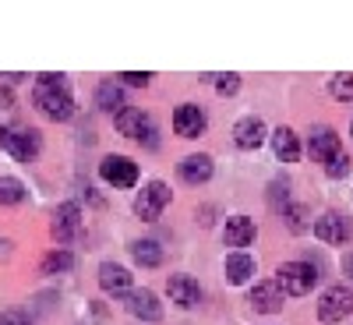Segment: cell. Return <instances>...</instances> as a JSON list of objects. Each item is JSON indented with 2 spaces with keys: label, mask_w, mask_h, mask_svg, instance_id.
Instances as JSON below:
<instances>
[{
  "label": "cell",
  "mask_w": 353,
  "mask_h": 325,
  "mask_svg": "<svg viewBox=\"0 0 353 325\" xmlns=\"http://www.w3.org/2000/svg\"><path fill=\"white\" fill-rule=\"evenodd\" d=\"M113 128H117V135L134 138L138 145H145V149H156V145H159V128H156V121L145 110L124 106L121 113L113 117Z\"/></svg>",
  "instance_id": "6da1fadb"
},
{
  "label": "cell",
  "mask_w": 353,
  "mask_h": 325,
  "mask_svg": "<svg viewBox=\"0 0 353 325\" xmlns=\"http://www.w3.org/2000/svg\"><path fill=\"white\" fill-rule=\"evenodd\" d=\"M276 283L283 290V297H307L318 283V269L311 262H283L276 273Z\"/></svg>",
  "instance_id": "7a4b0ae2"
},
{
  "label": "cell",
  "mask_w": 353,
  "mask_h": 325,
  "mask_svg": "<svg viewBox=\"0 0 353 325\" xmlns=\"http://www.w3.org/2000/svg\"><path fill=\"white\" fill-rule=\"evenodd\" d=\"M170 184L166 181H149L138 195H134V216L145 219V223H156L163 213H166V205H170Z\"/></svg>",
  "instance_id": "3957f363"
},
{
  "label": "cell",
  "mask_w": 353,
  "mask_h": 325,
  "mask_svg": "<svg viewBox=\"0 0 353 325\" xmlns=\"http://www.w3.org/2000/svg\"><path fill=\"white\" fill-rule=\"evenodd\" d=\"M32 99H36V110L43 117H50V121H57V124H64V121L74 117V99H71L68 88H43V85H36Z\"/></svg>",
  "instance_id": "277c9868"
},
{
  "label": "cell",
  "mask_w": 353,
  "mask_h": 325,
  "mask_svg": "<svg viewBox=\"0 0 353 325\" xmlns=\"http://www.w3.org/2000/svg\"><path fill=\"white\" fill-rule=\"evenodd\" d=\"M353 315V290L346 286H329L325 293H321V301H318V322H343Z\"/></svg>",
  "instance_id": "5b68a950"
},
{
  "label": "cell",
  "mask_w": 353,
  "mask_h": 325,
  "mask_svg": "<svg viewBox=\"0 0 353 325\" xmlns=\"http://www.w3.org/2000/svg\"><path fill=\"white\" fill-rule=\"evenodd\" d=\"M0 149L14 156L18 163H32L39 156V138L32 131H14V128H0Z\"/></svg>",
  "instance_id": "8992f818"
},
{
  "label": "cell",
  "mask_w": 353,
  "mask_h": 325,
  "mask_svg": "<svg viewBox=\"0 0 353 325\" xmlns=\"http://www.w3.org/2000/svg\"><path fill=\"white\" fill-rule=\"evenodd\" d=\"M99 177L113 188H134L138 184V163H131L128 156H106L99 163Z\"/></svg>",
  "instance_id": "52a82bcc"
},
{
  "label": "cell",
  "mask_w": 353,
  "mask_h": 325,
  "mask_svg": "<svg viewBox=\"0 0 353 325\" xmlns=\"http://www.w3.org/2000/svg\"><path fill=\"white\" fill-rule=\"evenodd\" d=\"M314 233H318V241H325V244H346L353 237V223L343 213H325V216L314 219Z\"/></svg>",
  "instance_id": "ba28073f"
},
{
  "label": "cell",
  "mask_w": 353,
  "mask_h": 325,
  "mask_svg": "<svg viewBox=\"0 0 353 325\" xmlns=\"http://www.w3.org/2000/svg\"><path fill=\"white\" fill-rule=\"evenodd\" d=\"M307 152H311V159H314L318 166H329V163L343 152L336 131H332V128H314L311 138H307Z\"/></svg>",
  "instance_id": "9c48e42d"
},
{
  "label": "cell",
  "mask_w": 353,
  "mask_h": 325,
  "mask_svg": "<svg viewBox=\"0 0 353 325\" xmlns=\"http://www.w3.org/2000/svg\"><path fill=\"white\" fill-rule=\"evenodd\" d=\"M124 308L141 322H163V304L152 290H131L124 297Z\"/></svg>",
  "instance_id": "30bf717a"
},
{
  "label": "cell",
  "mask_w": 353,
  "mask_h": 325,
  "mask_svg": "<svg viewBox=\"0 0 353 325\" xmlns=\"http://www.w3.org/2000/svg\"><path fill=\"white\" fill-rule=\"evenodd\" d=\"M81 233V209L74 201H64L61 209L53 213V237L61 241V244H68V241H74Z\"/></svg>",
  "instance_id": "8fae6325"
},
{
  "label": "cell",
  "mask_w": 353,
  "mask_h": 325,
  "mask_svg": "<svg viewBox=\"0 0 353 325\" xmlns=\"http://www.w3.org/2000/svg\"><path fill=\"white\" fill-rule=\"evenodd\" d=\"M205 110L194 106V103H184V106H176L173 110V131L181 135V138H198L205 131Z\"/></svg>",
  "instance_id": "7c38bea8"
},
{
  "label": "cell",
  "mask_w": 353,
  "mask_h": 325,
  "mask_svg": "<svg viewBox=\"0 0 353 325\" xmlns=\"http://www.w3.org/2000/svg\"><path fill=\"white\" fill-rule=\"evenodd\" d=\"M99 286H103L106 293H117V297H128V293L134 290V279H131V273L124 269V265L103 262V265H99Z\"/></svg>",
  "instance_id": "4fadbf2b"
},
{
  "label": "cell",
  "mask_w": 353,
  "mask_h": 325,
  "mask_svg": "<svg viewBox=\"0 0 353 325\" xmlns=\"http://www.w3.org/2000/svg\"><path fill=\"white\" fill-rule=\"evenodd\" d=\"M251 308L258 311V315H276V311H283V290H279V283L276 279H261L254 290H251Z\"/></svg>",
  "instance_id": "5bb4252c"
},
{
  "label": "cell",
  "mask_w": 353,
  "mask_h": 325,
  "mask_svg": "<svg viewBox=\"0 0 353 325\" xmlns=\"http://www.w3.org/2000/svg\"><path fill=\"white\" fill-rule=\"evenodd\" d=\"M166 293H170V301L176 308H194L201 301V290H198V279L194 276H170Z\"/></svg>",
  "instance_id": "9a60e30c"
},
{
  "label": "cell",
  "mask_w": 353,
  "mask_h": 325,
  "mask_svg": "<svg viewBox=\"0 0 353 325\" xmlns=\"http://www.w3.org/2000/svg\"><path fill=\"white\" fill-rule=\"evenodd\" d=\"M176 177H181L184 184H205L212 177V156H188L176 163Z\"/></svg>",
  "instance_id": "2e32d148"
},
{
  "label": "cell",
  "mask_w": 353,
  "mask_h": 325,
  "mask_svg": "<svg viewBox=\"0 0 353 325\" xmlns=\"http://www.w3.org/2000/svg\"><path fill=\"white\" fill-rule=\"evenodd\" d=\"M254 219L251 216H233V219H226V230H223V241L230 244V248H237V251H244L251 241H254Z\"/></svg>",
  "instance_id": "e0dca14e"
},
{
  "label": "cell",
  "mask_w": 353,
  "mask_h": 325,
  "mask_svg": "<svg viewBox=\"0 0 353 325\" xmlns=\"http://www.w3.org/2000/svg\"><path fill=\"white\" fill-rule=\"evenodd\" d=\"M265 138H269V131H265V124L258 117H244V121L233 128V141H237L241 149H258Z\"/></svg>",
  "instance_id": "ac0fdd59"
},
{
  "label": "cell",
  "mask_w": 353,
  "mask_h": 325,
  "mask_svg": "<svg viewBox=\"0 0 353 325\" xmlns=\"http://www.w3.org/2000/svg\"><path fill=\"white\" fill-rule=\"evenodd\" d=\"M272 149L283 163H297L301 159V138L293 128H276L272 131Z\"/></svg>",
  "instance_id": "d6986e66"
},
{
  "label": "cell",
  "mask_w": 353,
  "mask_h": 325,
  "mask_svg": "<svg viewBox=\"0 0 353 325\" xmlns=\"http://www.w3.org/2000/svg\"><path fill=\"white\" fill-rule=\"evenodd\" d=\"M251 276H254V262H251V255L233 251V255L226 258V279H230L233 286H244Z\"/></svg>",
  "instance_id": "ffe728a7"
},
{
  "label": "cell",
  "mask_w": 353,
  "mask_h": 325,
  "mask_svg": "<svg viewBox=\"0 0 353 325\" xmlns=\"http://www.w3.org/2000/svg\"><path fill=\"white\" fill-rule=\"evenodd\" d=\"M131 258L141 265V269H159L163 265V248L156 241H149V237H141V241L131 244Z\"/></svg>",
  "instance_id": "44dd1931"
},
{
  "label": "cell",
  "mask_w": 353,
  "mask_h": 325,
  "mask_svg": "<svg viewBox=\"0 0 353 325\" xmlns=\"http://www.w3.org/2000/svg\"><path fill=\"white\" fill-rule=\"evenodd\" d=\"M96 106L99 110H113V113H121L124 110V88L117 85V81H106L96 88Z\"/></svg>",
  "instance_id": "7402d4cb"
},
{
  "label": "cell",
  "mask_w": 353,
  "mask_h": 325,
  "mask_svg": "<svg viewBox=\"0 0 353 325\" xmlns=\"http://www.w3.org/2000/svg\"><path fill=\"white\" fill-rule=\"evenodd\" d=\"M25 201V184L14 177H0V205H21Z\"/></svg>",
  "instance_id": "603a6c76"
},
{
  "label": "cell",
  "mask_w": 353,
  "mask_h": 325,
  "mask_svg": "<svg viewBox=\"0 0 353 325\" xmlns=\"http://www.w3.org/2000/svg\"><path fill=\"white\" fill-rule=\"evenodd\" d=\"M74 265V255L71 251H50L46 258H43V273L46 276H57V273H68Z\"/></svg>",
  "instance_id": "cb8c5ba5"
},
{
  "label": "cell",
  "mask_w": 353,
  "mask_h": 325,
  "mask_svg": "<svg viewBox=\"0 0 353 325\" xmlns=\"http://www.w3.org/2000/svg\"><path fill=\"white\" fill-rule=\"evenodd\" d=\"M201 81L216 85V92H223V96H233V92H241V75H233V71H226V75H205Z\"/></svg>",
  "instance_id": "d4e9b609"
},
{
  "label": "cell",
  "mask_w": 353,
  "mask_h": 325,
  "mask_svg": "<svg viewBox=\"0 0 353 325\" xmlns=\"http://www.w3.org/2000/svg\"><path fill=\"white\" fill-rule=\"evenodd\" d=\"M286 195H290V181H286V177H279V181L269 184V205H272V209H283V213L290 209V198Z\"/></svg>",
  "instance_id": "484cf974"
},
{
  "label": "cell",
  "mask_w": 353,
  "mask_h": 325,
  "mask_svg": "<svg viewBox=\"0 0 353 325\" xmlns=\"http://www.w3.org/2000/svg\"><path fill=\"white\" fill-rule=\"evenodd\" d=\"M329 92H332V99H339V103H353V75H336V78L329 81Z\"/></svg>",
  "instance_id": "4316f807"
},
{
  "label": "cell",
  "mask_w": 353,
  "mask_h": 325,
  "mask_svg": "<svg viewBox=\"0 0 353 325\" xmlns=\"http://www.w3.org/2000/svg\"><path fill=\"white\" fill-rule=\"evenodd\" d=\"M283 216H286V230L290 233H304L307 230V209H304V205H290Z\"/></svg>",
  "instance_id": "83f0119b"
},
{
  "label": "cell",
  "mask_w": 353,
  "mask_h": 325,
  "mask_svg": "<svg viewBox=\"0 0 353 325\" xmlns=\"http://www.w3.org/2000/svg\"><path fill=\"white\" fill-rule=\"evenodd\" d=\"M325 170H329L332 177H346V170H350V156H346V152H339V156H336Z\"/></svg>",
  "instance_id": "f1b7e54d"
},
{
  "label": "cell",
  "mask_w": 353,
  "mask_h": 325,
  "mask_svg": "<svg viewBox=\"0 0 353 325\" xmlns=\"http://www.w3.org/2000/svg\"><path fill=\"white\" fill-rule=\"evenodd\" d=\"M121 81H128V85H134V88H145L152 81V75H145V71H131V75H121Z\"/></svg>",
  "instance_id": "f546056e"
},
{
  "label": "cell",
  "mask_w": 353,
  "mask_h": 325,
  "mask_svg": "<svg viewBox=\"0 0 353 325\" xmlns=\"http://www.w3.org/2000/svg\"><path fill=\"white\" fill-rule=\"evenodd\" d=\"M64 81H68L64 75H39V85H43V88H68Z\"/></svg>",
  "instance_id": "4dcf8cb0"
},
{
  "label": "cell",
  "mask_w": 353,
  "mask_h": 325,
  "mask_svg": "<svg viewBox=\"0 0 353 325\" xmlns=\"http://www.w3.org/2000/svg\"><path fill=\"white\" fill-rule=\"evenodd\" d=\"M0 325H28L21 311H0Z\"/></svg>",
  "instance_id": "1f68e13d"
},
{
  "label": "cell",
  "mask_w": 353,
  "mask_h": 325,
  "mask_svg": "<svg viewBox=\"0 0 353 325\" xmlns=\"http://www.w3.org/2000/svg\"><path fill=\"white\" fill-rule=\"evenodd\" d=\"M8 248H11L8 241H0V262H8Z\"/></svg>",
  "instance_id": "d6a6232c"
},
{
  "label": "cell",
  "mask_w": 353,
  "mask_h": 325,
  "mask_svg": "<svg viewBox=\"0 0 353 325\" xmlns=\"http://www.w3.org/2000/svg\"><path fill=\"white\" fill-rule=\"evenodd\" d=\"M346 273H350V276H353V255H350V258H346Z\"/></svg>",
  "instance_id": "836d02e7"
}]
</instances>
